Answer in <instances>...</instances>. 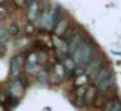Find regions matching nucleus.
Listing matches in <instances>:
<instances>
[{
  "instance_id": "b1692460",
  "label": "nucleus",
  "mask_w": 121,
  "mask_h": 111,
  "mask_svg": "<svg viewBox=\"0 0 121 111\" xmlns=\"http://www.w3.org/2000/svg\"><path fill=\"white\" fill-rule=\"evenodd\" d=\"M0 111H5V107H4V106L1 105V103H0Z\"/></svg>"
},
{
  "instance_id": "9d476101",
  "label": "nucleus",
  "mask_w": 121,
  "mask_h": 111,
  "mask_svg": "<svg viewBox=\"0 0 121 111\" xmlns=\"http://www.w3.org/2000/svg\"><path fill=\"white\" fill-rule=\"evenodd\" d=\"M111 74H112V71H111L109 67H107V65L102 67V68L98 71V73L95 74V77H94V85H96L98 82H100V81H103V80H105L107 77H109Z\"/></svg>"
},
{
  "instance_id": "6e6552de",
  "label": "nucleus",
  "mask_w": 121,
  "mask_h": 111,
  "mask_svg": "<svg viewBox=\"0 0 121 111\" xmlns=\"http://www.w3.org/2000/svg\"><path fill=\"white\" fill-rule=\"evenodd\" d=\"M9 92H11V95L14 98H21L22 94H24L25 89H24V85L21 84L20 81H13L11 85H9Z\"/></svg>"
},
{
  "instance_id": "f3484780",
  "label": "nucleus",
  "mask_w": 121,
  "mask_h": 111,
  "mask_svg": "<svg viewBox=\"0 0 121 111\" xmlns=\"http://www.w3.org/2000/svg\"><path fill=\"white\" fill-rule=\"evenodd\" d=\"M37 80L39 84L42 85H47L48 84V73L46 71H39L37 74Z\"/></svg>"
},
{
  "instance_id": "4be33fe9",
  "label": "nucleus",
  "mask_w": 121,
  "mask_h": 111,
  "mask_svg": "<svg viewBox=\"0 0 121 111\" xmlns=\"http://www.w3.org/2000/svg\"><path fill=\"white\" fill-rule=\"evenodd\" d=\"M14 4L18 7H24L25 5V0H14Z\"/></svg>"
},
{
  "instance_id": "f03ea898",
  "label": "nucleus",
  "mask_w": 121,
  "mask_h": 111,
  "mask_svg": "<svg viewBox=\"0 0 121 111\" xmlns=\"http://www.w3.org/2000/svg\"><path fill=\"white\" fill-rule=\"evenodd\" d=\"M103 60H104V58H103V55H100V54L92 55V58L90 59V61L86 64V71H85V73L87 74V77L94 79L95 74L98 73V71L103 67Z\"/></svg>"
},
{
  "instance_id": "423d86ee",
  "label": "nucleus",
  "mask_w": 121,
  "mask_h": 111,
  "mask_svg": "<svg viewBox=\"0 0 121 111\" xmlns=\"http://www.w3.org/2000/svg\"><path fill=\"white\" fill-rule=\"evenodd\" d=\"M39 63V54L38 52H30L29 55L25 58V69L26 71H33V69H35V67H37V64Z\"/></svg>"
},
{
  "instance_id": "aec40b11",
  "label": "nucleus",
  "mask_w": 121,
  "mask_h": 111,
  "mask_svg": "<svg viewBox=\"0 0 121 111\" xmlns=\"http://www.w3.org/2000/svg\"><path fill=\"white\" fill-rule=\"evenodd\" d=\"M113 105H115V99H113V98H111V99L105 101L104 106H103V111H112Z\"/></svg>"
},
{
  "instance_id": "412c9836",
  "label": "nucleus",
  "mask_w": 121,
  "mask_h": 111,
  "mask_svg": "<svg viewBox=\"0 0 121 111\" xmlns=\"http://www.w3.org/2000/svg\"><path fill=\"white\" fill-rule=\"evenodd\" d=\"M25 32H26V34H27V35L33 34V33L35 32V26H34V24H33V22L27 24L26 26H25Z\"/></svg>"
},
{
  "instance_id": "1a4fd4ad",
  "label": "nucleus",
  "mask_w": 121,
  "mask_h": 111,
  "mask_svg": "<svg viewBox=\"0 0 121 111\" xmlns=\"http://www.w3.org/2000/svg\"><path fill=\"white\" fill-rule=\"evenodd\" d=\"M53 73H55L56 84H59V82H61L66 77V69L64 68V65L61 63H55V65H53Z\"/></svg>"
},
{
  "instance_id": "ddd939ff",
  "label": "nucleus",
  "mask_w": 121,
  "mask_h": 111,
  "mask_svg": "<svg viewBox=\"0 0 121 111\" xmlns=\"http://www.w3.org/2000/svg\"><path fill=\"white\" fill-rule=\"evenodd\" d=\"M98 93V89L95 86H87L85 90V105H91L92 101H94L95 95Z\"/></svg>"
},
{
  "instance_id": "393cba45",
  "label": "nucleus",
  "mask_w": 121,
  "mask_h": 111,
  "mask_svg": "<svg viewBox=\"0 0 121 111\" xmlns=\"http://www.w3.org/2000/svg\"><path fill=\"white\" fill-rule=\"evenodd\" d=\"M3 20V13H0V21Z\"/></svg>"
},
{
  "instance_id": "0eeeda50",
  "label": "nucleus",
  "mask_w": 121,
  "mask_h": 111,
  "mask_svg": "<svg viewBox=\"0 0 121 111\" xmlns=\"http://www.w3.org/2000/svg\"><path fill=\"white\" fill-rule=\"evenodd\" d=\"M39 12H40L39 3H38V0H34L33 3H30L27 5V18H29V21L34 22L37 20V17L39 16Z\"/></svg>"
},
{
  "instance_id": "6ab92c4d",
  "label": "nucleus",
  "mask_w": 121,
  "mask_h": 111,
  "mask_svg": "<svg viewBox=\"0 0 121 111\" xmlns=\"http://www.w3.org/2000/svg\"><path fill=\"white\" fill-rule=\"evenodd\" d=\"M8 33H9V35H11V37H16V35H18L20 34L18 25H11V26H9V29H8Z\"/></svg>"
},
{
  "instance_id": "2eb2a0df",
  "label": "nucleus",
  "mask_w": 121,
  "mask_h": 111,
  "mask_svg": "<svg viewBox=\"0 0 121 111\" xmlns=\"http://www.w3.org/2000/svg\"><path fill=\"white\" fill-rule=\"evenodd\" d=\"M104 103H105V95L102 94V93H99V94L96 93L94 101H92V105H94V107H95V108H102L103 106H104Z\"/></svg>"
},
{
  "instance_id": "20e7f679",
  "label": "nucleus",
  "mask_w": 121,
  "mask_h": 111,
  "mask_svg": "<svg viewBox=\"0 0 121 111\" xmlns=\"http://www.w3.org/2000/svg\"><path fill=\"white\" fill-rule=\"evenodd\" d=\"M83 41H85L83 39V35H82L81 33H79V32L74 33L73 37L66 42V43H68V54H69V55H72V54H73L74 51L81 46V43L83 42Z\"/></svg>"
},
{
  "instance_id": "5701e85b",
  "label": "nucleus",
  "mask_w": 121,
  "mask_h": 111,
  "mask_svg": "<svg viewBox=\"0 0 121 111\" xmlns=\"http://www.w3.org/2000/svg\"><path fill=\"white\" fill-rule=\"evenodd\" d=\"M34 0H25V5H29L30 3H33Z\"/></svg>"
},
{
  "instance_id": "a211bd4d",
  "label": "nucleus",
  "mask_w": 121,
  "mask_h": 111,
  "mask_svg": "<svg viewBox=\"0 0 121 111\" xmlns=\"http://www.w3.org/2000/svg\"><path fill=\"white\" fill-rule=\"evenodd\" d=\"M9 37H11V35H9L8 30L0 29V43H5V42H8Z\"/></svg>"
},
{
  "instance_id": "39448f33",
  "label": "nucleus",
  "mask_w": 121,
  "mask_h": 111,
  "mask_svg": "<svg viewBox=\"0 0 121 111\" xmlns=\"http://www.w3.org/2000/svg\"><path fill=\"white\" fill-rule=\"evenodd\" d=\"M61 8L60 7H53L52 11H50L48 13V25H47V29H53L55 25L57 24L59 21L61 20Z\"/></svg>"
},
{
  "instance_id": "dca6fc26",
  "label": "nucleus",
  "mask_w": 121,
  "mask_h": 111,
  "mask_svg": "<svg viewBox=\"0 0 121 111\" xmlns=\"http://www.w3.org/2000/svg\"><path fill=\"white\" fill-rule=\"evenodd\" d=\"M87 80H89V77H87L86 73H82V74H79V76H77V77H76V81H74L76 88H77V86H86Z\"/></svg>"
},
{
  "instance_id": "f8f14e48",
  "label": "nucleus",
  "mask_w": 121,
  "mask_h": 111,
  "mask_svg": "<svg viewBox=\"0 0 121 111\" xmlns=\"http://www.w3.org/2000/svg\"><path fill=\"white\" fill-rule=\"evenodd\" d=\"M113 82H115V77H113V74H111L109 77H107L105 80L98 82L96 85H94V86L98 90H100V92H105V90H108L111 86H112Z\"/></svg>"
},
{
  "instance_id": "7ed1b4c3",
  "label": "nucleus",
  "mask_w": 121,
  "mask_h": 111,
  "mask_svg": "<svg viewBox=\"0 0 121 111\" xmlns=\"http://www.w3.org/2000/svg\"><path fill=\"white\" fill-rule=\"evenodd\" d=\"M24 64H25V56L18 54L16 55L13 59L11 60V68H9V72H11L12 77H18L21 74L22 69H24Z\"/></svg>"
},
{
  "instance_id": "4468645a",
  "label": "nucleus",
  "mask_w": 121,
  "mask_h": 111,
  "mask_svg": "<svg viewBox=\"0 0 121 111\" xmlns=\"http://www.w3.org/2000/svg\"><path fill=\"white\" fill-rule=\"evenodd\" d=\"M61 64H63L64 68L66 69V72H72L74 68H76V63H74V60L72 59V56H68V55L61 60Z\"/></svg>"
},
{
  "instance_id": "f257e3e1",
  "label": "nucleus",
  "mask_w": 121,
  "mask_h": 111,
  "mask_svg": "<svg viewBox=\"0 0 121 111\" xmlns=\"http://www.w3.org/2000/svg\"><path fill=\"white\" fill-rule=\"evenodd\" d=\"M92 55H94V45L90 43V42L83 41V42L81 43V46H79V47L77 48L70 56H72V59L74 60L76 65L86 67V64L89 63L90 59L92 58Z\"/></svg>"
},
{
  "instance_id": "a878e982",
  "label": "nucleus",
  "mask_w": 121,
  "mask_h": 111,
  "mask_svg": "<svg viewBox=\"0 0 121 111\" xmlns=\"http://www.w3.org/2000/svg\"><path fill=\"white\" fill-rule=\"evenodd\" d=\"M3 3H4V0H0V5H1Z\"/></svg>"
},
{
  "instance_id": "9b49d317",
  "label": "nucleus",
  "mask_w": 121,
  "mask_h": 111,
  "mask_svg": "<svg viewBox=\"0 0 121 111\" xmlns=\"http://www.w3.org/2000/svg\"><path fill=\"white\" fill-rule=\"evenodd\" d=\"M68 28H69V21H68V18H63V17H61V20L55 25L53 30H55V34H56V35H59V37H63V34L65 33V30L68 29Z\"/></svg>"
}]
</instances>
